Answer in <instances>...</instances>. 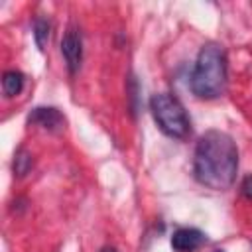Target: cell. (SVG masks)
Wrapping results in <instances>:
<instances>
[{
  "label": "cell",
  "mask_w": 252,
  "mask_h": 252,
  "mask_svg": "<svg viewBox=\"0 0 252 252\" xmlns=\"http://www.w3.org/2000/svg\"><path fill=\"white\" fill-rule=\"evenodd\" d=\"M49 35H51V24L47 18H35L33 20V39H35V45L39 51H45L47 47V41H49Z\"/></svg>",
  "instance_id": "obj_8"
},
{
  "label": "cell",
  "mask_w": 252,
  "mask_h": 252,
  "mask_svg": "<svg viewBox=\"0 0 252 252\" xmlns=\"http://www.w3.org/2000/svg\"><path fill=\"white\" fill-rule=\"evenodd\" d=\"M240 189H242V195H244L246 199H250V201H252V175L244 177V181H242Z\"/></svg>",
  "instance_id": "obj_10"
},
{
  "label": "cell",
  "mask_w": 252,
  "mask_h": 252,
  "mask_svg": "<svg viewBox=\"0 0 252 252\" xmlns=\"http://www.w3.org/2000/svg\"><path fill=\"white\" fill-rule=\"evenodd\" d=\"M61 55L65 59L67 71L71 75H75L81 69V61H83V39H81V32L75 26H69L67 32L63 33Z\"/></svg>",
  "instance_id": "obj_4"
},
{
  "label": "cell",
  "mask_w": 252,
  "mask_h": 252,
  "mask_svg": "<svg viewBox=\"0 0 252 252\" xmlns=\"http://www.w3.org/2000/svg\"><path fill=\"white\" fill-rule=\"evenodd\" d=\"M150 110L158 128L175 140H185L191 134V120L183 102L171 93H156L150 98Z\"/></svg>",
  "instance_id": "obj_3"
},
{
  "label": "cell",
  "mask_w": 252,
  "mask_h": 252,
  "mask_svg": "<svg viewBox=\"0 0 252 252\" xmlns=\"http://www.w3.org/2000/svg\"><path fill=\"white\" fill-rule=\"evenodd\" d=\"M205 242H207V236L199 228L183 226L171 234V248L175 252H193V250L201 248Z\"/></svg>",
  "instance_id": "obj_6"
},
{
  "label": "cell",
  "mask_w": 252,
  "mask_h": 252,
  "mask_svg": "<svg viewBox=\"0 0 252 252\" xmlns=\"http://www.w3.org/2000/svg\"><path fill=\"white\" fill-rule=\"evenodd\" d=\"M32 167H33V158H32V154H30L26 148H18L16 154H14V163H12L14 175L24 177Z\"/></svg>",
  "instance_id": "obj_9"
},
{
  "label": "cell",
  "mask_w": 252,
  "mask_h": 252,
  "mask_svg": "<svg viewBox=\"0 0 252 252\" xmlns=\"http://www.w3.org/2000/svg\"><path fill=\"white\" fill-rule=\"evenodd\" d=\"M28 124L30 126H37V128H41V130H45L49 134H59V132L65 130L67 120L61 114V110L55 108V106H37V108H33L30 112Z\"/></svg>",
  "instance_id": "obj_5"
},
{
  "label": "cell",
  "mask_w": 252,
  "mask_h": 252,
  "mask_svg": "<svg viewBox=\"0 0 252 252\" xmlns=\"http://www.w3.org/2000/svg\"><path fill=\"white\" fill-rule=\"evenodd\" d=\"M24 81H26V77H24L22 71H16V69L6 71L2 75V91H4V94L8 98L18 96L22 93V89H24Z\"/></svg>",
  "instance_id": "obj_7"
},
{
  "label": "cell",
  "mask_w": 252,
  "mask_h": 252,
  "mask_svg": "<svg viewBox=\"0 0 252 252\" xmlns=\"http://www.w3.org/2000/svg\"><path fill=\"white\" fill-rule=\"evenodd\" d=\"M238 171V148L226 132L209 130L205 132L193 156V175L195 179L213 189V191H226Z\"/></svg>",
  "instance_id": "obj_1"
},
{
  "label": "cell",
  "mask_w": 252,
  "mask_h": 252,
  "mask_svg": "<svg viewBox=\"0 0 252 252\" xmlns=\"http://www.w3.org/2000/svg\"><path fill=\"white\" fill-rule=\"evenodd\" d=\"M217 252H222V250H217Z\"/></svg>",
  "instance_id": "obj_12"
},
{
  "label": "cell",
  "mask_w": 252,
  "mask_h": 252,
  "mask_svg": "<svg viewBox=\"0 0 252 252\" xmlns=\"http://www.w3.org/2000/svg\"><path fill=\"white\" fill-rule=\"evenodd\" d=\"M228 69H226V53L219 43H205L199 49L197 61L191 71L189 87L197 98L213 100L219 98L226 91Z\"/></svg>",
  "instance_id": "obj_2"
},
{
  "label": "cell",
  "mask_w": 252,
  "mask_h": 252,
  "mask_svg": "<svg viewBox=\"0 0 252 252\" xmlns=\"http://www.w3.org/2000/svg\"><path fill=\"white\" fill-rule=\"evenodd\" d=\"M100 252H116V248H114V246H104Z\"/></svg>",
  "instance_id": "obj_11"
}]
</instances>
